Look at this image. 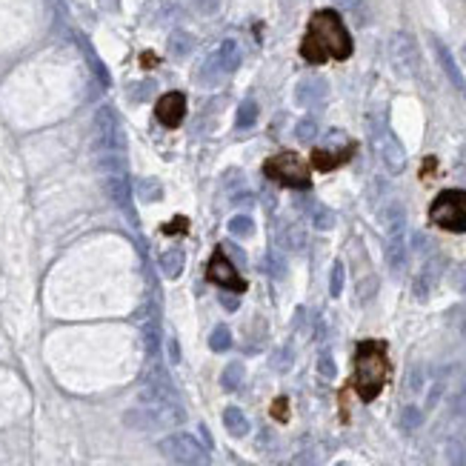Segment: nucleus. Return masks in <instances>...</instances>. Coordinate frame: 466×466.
<instances>
[{"mask_svg":"<svg viewBox=\"0 0 466 466\" xmlns=\"http://www.w3.org/2000/svg\"><path fill=\"white\" fill-rule=\"evenodd\" d=\"M352 35L343 26V18L335 9H321L312 15L306 26V38L301 43V58L306 63L346 61L352 55Z\"/></svg>","mask_w":466,"mask_h":466,"instance_id":"1","label":"nucleus"},{"mask_svg":"<svg viewBox=\"0 0 466 466\" xmlns=\"http://www.w3.org/2000/svg\"><path fill=\"white\" fill-rule=\"evenodd\" d=\"M389 378V358L386 343L380 341H363L355 352V389L361 400H375Z\"/></svg>","mask_w":466,"mask_h":466,"instance_id":"2","label":"nucleus"},{"mask_svg":"<svg viewBox=\"0 0 466 466\" xmlns=\"http://www.w3.org/2000/svg\"><path fill=\"white\" fill-rule=\"evenodd\" d=\"M386 226V264L392 272H403L406 266V209L400 203H389L383 212Z\"/></svg>","mask_w":466,"mask_h":466,"instance_id":"3","label":"nucleus"},{"mask_svg":"<svg viewBox=\"0 0 466 466\" xmlns=\"http://www.w3.org/2000/svg\"><path fill=\"white\" fill-rule=\"evenodd\" d=\"M369 138H372V146H375L378 160L383 163V169L389 175H400L403 166H406V152H403V143L398 140V135L389 129V123L383 118H372Z\"/></svg>","mask_w":466,"mask_h":466,"instance_id":"4","label":"nucleus"},{"mask_svg":"<svg viewBox=\"0 0 466 466\" xmlns=\"http://www.w3.org/2000/svg\"><path fill=\"white\" fill-rule=\"evenodd\" d=\"M429 217L435 226L446 232H466V192L463 189L440 192L429 206Z\"/></svg>","mask_w":466,"mask_h":466,"instance_id":"5","label":"nucleus"},{"mask_svg":"<svg viewBox=\"0 0 466 466\" xmlns=\"http://www.w3.org/2000/svg\"><path fill=\"white\" fill-rule=\"evenodd\" d=\"M264 175L272 177L275 183L292 186V189H309L312 186L309 169H306V163L295 152H278L275 157H269L264 163Z\"/></svg>","mask_w":466,"mask_h":466,"instance_id":"6","label":"nucleus"},{"mask_svg":"<svg viewBox=\"0 0 466 466\" xmlns=\"http://www.w3.org/2000/svg\"><path fill=\"white\" fill-rule=\"evenodd\" d=\"M172 463H180V466H212V457L206 452L203 443H197V437L186 435V432H175V435H166L157 446Z\"/></svg>","mask_w":466,"mask_h":466,"instance_id":"7","label":"nucleus"},{"mask_svg":"<svg viewBox=\"0 0 466 466\" xmlns=\"http://www.w3.org/2000/svg\"><path fill=\"white\" fill-rule=\"evenodd\" d=\"M389 63L400 78H418L420 72V49L409 32H395L389 38Z\"/></svg>","mask_w":466,"mask_h":466,"instance_id":"8","label":"nucleus"},{"mask_svg":"<svg viewBox=\"0 0 466 466\" xmlns=\"http://www.w3.org/2000/svg\"><path fill=\"white\" fill-rule=\"evenodd\" d=\"M98 157L106 155V152H123V135L118 129V120H115V112L112 109H100L98 118H95V140H92Z\"/></svg>","mask_w":466,"mask_h":466,"instance_id":"9","label":"nucleus"},{"mask_svg":"<svg viewBox=\"0 0 466 466\" xmlns=\"http://www.w3.org/2000/svg\"><path fill=\"white\" fill-rule=\"evenodd\" d=\"M209 281L212 284H217L220 289H229V292H247V281L238 275V266L232 264L229 258H226V252H214L212 255V261H209Z\"/></svg>","mask_w":466,"mask_h":466,"instance_id":"10","label":"nucleus"},{"mask_svg":"<svg viewBox=\"0 0 466 466\" xmlns=\"http://www.w3.org/2000/svg\"><path fill=\"white\" fill-rule=\"evenodd\" d=\"M443 269H446V258H443V255H432V258H426L423 266L418 269L415 281H412V295H415L418 301H426V298L432 295V289L437 286Z\"/></svg>","mask_w":466,"mask_h":466,"instance_id":"11","label":"nucleus"},{"mask_svg":"<svg viewBox=\"0 0 466 466\" xmlns=\"http://www.w3.org/2000/svg\"><path fill=\"white\" fill-rule=\"evenodd\" d=\"M155 118L166 126V129H175L180 126V120L186 118V98L180 92H166L157 106H155Z\"/></svg>","mask_w":466,"mask_h":466,"instance_id":"12","label":"nucleus"},{"mask_svg":"<svg viewBox=\"0 0 466 466\" xmlns=\"http://www.w3.org/2000/svg\"><path fill=\"white\" fill-rule=\"evenodd\" d=\"M432 49H435V58H437V63H440V69H443V75L449 78V83H452V89L466 100V78H463V72L457 69V63H455V58H452V52L437 41V38H432Z\"/></svg>","mask_w":466,"mask_h":466,"instance_id":"13","label":"nucleus"},{"mask_svg":"<svg viewBox=\"0 0 466 466\" xmlns=\"http://www.w3.org/2000/svg\"><path fill=\"white\" fill-rule=\"evenodd\" d=\"M106 195H109L112 203L129 217V223H138V214H135L132 197H129V180H126V175H109V177H106Z\"/></svg>","mask_w":466,"mask_h":466,"instance_id":"14","label":"nucleus"},{"mask_svg":"<svg viewBox=\"0 0 466 466\" xmlns=\"http://www.w3.org/2000/svg\"><path fill=\"white\" fill-rule=\"evenodd\" d=\"M329 95V83L323 78H304L298 86H295V100L298 106H318L323 103Z\"/></svg>","mask_w":466,"mask_h":466,"instance_id":"15","label":"nucleus"},{"mask_svg":"<svg viewBox=\"0 0 466 466\" xmlns=\"http://www.w3.org/2000/svg\"><path fill=\"white\" fill-rule=\"evenodd\" d=\"M278 244H281L286 252H304V249H306V229H304L301 223H286V226H281Z\"/></svg>","mask_w":466,"mask_h":466,"instance_id":"16","label":"nucleus"},{"mask_svg":"<svg viewBox=\"0 0 466 466\" xmlns=\"http://www.w3.org/2000/svg\"><path fill=\"white\" fill-rule=\"evenodd\" d=\"M214 58H217V63H220V72L223 75H232L238 66H241V46H238V41H223L217 49H214Z\"/></svg>","mask_w":466,"mask_h":466,"instance_id":"17","label":"nucleus"},{"mask_svg":"<svg viewBox=\"0 0 466 466\" xmlns=\"http://www.w3.org/2000/svg\"><path fill=\"white\" fill-rule=\"evenodd\" d=\"M183 266H186V255H183L180 247H172V249L163 252V258H160V269H163L166 278H172V281L180 278V275H183Z\"/></svg>","mask_w":466,"mask_h":466,"instance_id":"18","label":"nucleus"},{"mask_svg":"<svg viewBox=\"0 0 466 466\" xmlns=\"http://www.w3.org/2000/svg\"><path fill=\"white\" fill-rule=\"evenodd\" d=\"M223 423H226V429H229L232 437L249 435V420H247V415H244L238 406H226V409H223Z\"/></svg>","mask_w":466,"mask_h":466,"instance_id":"19","label":"nucleus"},{"mask_svg":"<svg viewBox=\"0 0 466 466\" xmlns=\"http://www.w3.org/2000/svg\"><path fill=\"white\" fill-rule=\"evenodd\" d=\"M306 212H309V220H312V226H315V229L329 232V229L335 226V212H332L326 203L312 200V203H306Z\"/></svg>","mask_w":466,"mask_h":466,"instance_id":"20","label":"nucleus"},{"mask_svg":"<svg viewBox=\"0 0 466 466\" xmlns=\"http://www.w3.org/2000/svg\"><path fill=\"white\" fill-rule=\"evenodd\" d=\"M220 63H217V58H214V52L200 63V69L195 72V81L200 83V86H214L217 81H220Z\"/></svg>","mask_w":466,"mask_h":466,"instance_id":"21","label":"nucleus"},{"mask_svg":"<svg viewBox=\"0 0 466 466\" xmlns=\"http://www.w3.org/2000/svg\"><path fill=\"white\" fill-rule=\"evenodd\" d=\"M349 155H352V146H349V149H341L338 155H332L329 149H321V152L312 155V163H315L318 169L326 172V169H335V166H341L343 160H349Z\"/></svg>","mask_w":466,"mask_h":466,"instance_id":"22","label":"nucleus"},{"mask_svg":"<svg viewBox=\"0 0 466 466\" xmlns=\"http://www.w3.org/2000/svg\"><path fill=\"white\" fill-rule=\"evenodd\" d=\"M192 49H195V38L189 32H183V29L172 32V38H169V55L172 58H186Z\"/></svg>","mask_w":466,"mask_h":466,"instance_id":"23","label":"nucleus"},{"mask_svg":"<svg viewBox=\"0 0 466 466\" xmlns=\"http://www.w3.org/2000/svg\"><path fill=\"white\" fill-rule=\"evenodd\" d=\"M269 278H275V281H281V278H286V258L281 255V252H275V249H269L266 255H264V266H261Z\"/></svg>","mask_w":466,"mask_h":466,"instance_id":"24","label":"nucleus"},{"mask_svg":"<svg viewBox=\"0 0 466 466\" xmlns=\"http://www.w3.org/2000/svg\"><path fill=\"white\" fill-rule=\"evenodd\" d=\"M241 380H244V363H229L226 369H223V375H220V386L226 389V392H235L238 386H241Z\"/></svg>","mask_w":466,"mask_h":466,"instance_id":"25","label":"nucleus"},{"mask_svg":"<svg viewBox=\"0 0 466 466\" xmlns=\"http://www.w3.org/2000/svg\"><path fill=\"white\" fill-rule=\"evenodd\" d=\"M138 195L143 197V200H163V183L157 180V177H140L138 180Z\"/></svg>","mask_w":466,"mask_h":466,"instance_id":"26","label":"nucleus"},{"mask_svg":"<svg viewBox=\"0 0 466 466\" xmlns=\"http://www.w3.org/2000/svg\"><path fill=\"white\" fill-rule=\"evenodd\" d=\"M229 232L235 238H252V232H255V220L249 214H235L229 220Z\"/></svg>","mask_w":466,"mask_h":466,"instance_id":"27","label":"nucleus"},{"mask_svg":"<svg viewBox=\"0 0 466 466\" xmlns=\"http://www.w3.org/2000/svg\"><path fill=\"white\" fill-rule=\"evenodd\" d=\"M258 112H261V109H258L255 100H244L241 109H238V120H235L238 129H252V126L258 123Z\"/></svg>","mask_w":466,"mask_h":466,"instance_id":"28","label":"nucleus"},{"mask_svg":"<svg viewBox=\"0 0 466 466\" xmlns=\"http://www.w3.org/2000/svg\"><path fill=\"white\" fill-rule=\"evenodd\" d=\"M446 463L449 466H466V446H463L460 437L446 440Z\"/></svg>","mask_w":466,"mask_h":466,"instance_id":"29","label":"nucleus"},{"mask_svg":"<svg viewBox=\"0 0 466 466\" xmlns=\"http://www.w3.org/2000/svg\"><path fill=\"white\" fill-rule=\"evenodd\" d=\"M232 346V332H229V326H214L212 329V335H209V349L212 352H226Z\"/></svg>","mask_w":466,"mask_h":466,"instance_id":"30","label":"nucleus"},{"mask_svg":"<svg viewBox=\"0 0 466 466\" xmlns=\"http://www.w3.org/2000/svg\"><path fill=\"white\" fill-rule=\"evenodd\" d=\"M423 423V412L418 406H403L400 409V429L403 432H415Z\"/></svg>","mask_w":466,"mask_h":466,"instance_id":"31","label":"nucleus"},{"mask_svg":"<svg viewBox=\"0 0 466 466\" xmlns=\"http://www.w3.org/2000/svg\"><path fill=\"white\" fill-rule=\"evenodd\" d=\"M295 138H298L301 143H312V140L318 138V120H315V118H304V120H298V126H295Z\"/></svg>","mask_w":466,"mask_h":466,"instance_id":"32","label":"nucleus"},{"mask_svg":"<svg viewBox=\"0 0 466 466\" xmlns=\"http://www.w3.org/2000/svg\"><path fill=\"white\" fill-rule=\"evenodd\" d=\"M343 278H346L343 264L335 261V264H332V275H329V295H332V298H341V292H343Z\"/></svg>","mask_w":466,"mask_h":466,"instance_id":"33","label":"nucleus"},{"mask_svg":"<svg viewBox=\"0 0 466 466\" xmlns=\"http://www.w3.org/2000/svg\"><path fill=\"white\" fill-rule=\"evenodd\" d=\"M318 372H321V378H326V380H332V378L338 375V366H335L332 352H321V358H318Z\"/></svg>","mask_w":466,"mask_h":466,"instance_id":"34","label":"nucleus"},{"mask_svg":"<svg viewBox=\"0 0 466 466\" xmlns=\"http://www.w3.org/2000/svg\"><path fill=\"white\" fill-rule=\"evenodd\" d=\"M449 281H452V289H455V292L466 295V264H457V266L452 269Z\"/></svg>","mask_w":466,"mask_h":466,"instance_id":"35","label":"nucleus"},{"mask_svg":"<svg viewBox=\"0 0 466 466\" xmlns=\"http://www.w3.org/2000/svg\"><path fill=\"white\" fill-rule=\"evenodd\" d=\"M452 412H455L457 418H466V380L460 383V389H457L455 398H452Z\"/></svg>","mask_w":466,"mask_h":466,"instance_id":"36","label":"nucleus"},{"mask_svg":"<svg viewBox=\"0 0 466 466\" xmlns=\"http://www.w3.org/2000/svg\"><path fill=\"white\" fill-rule=\"evenodd\" d=\"M272 366H275L278 372H286V369L292 366V349H289V346H284V349H278V355H275V361H272Z\"/></svg>","mask_w":466,"mask_h":466,"instance_id":"37","label":"nucleus"},{"mask_svg":"<svg viewBox=\"0 0 466 466\" xmlns=\"http://www.w3.org/2000/svg\"><path fill=\"white\" fill-rule=\"evenodd\" d=\"M452 323L460 332V338H466V304L457 306V309H452Z\"/></svg>","mask_w":466,"mask_h":466,"instance_id":"38","label":"nucleus"},{"mask_svg":"<svg viewBox=\"0 0 466 466\" xmlns=\"http://www.w3.org/2000/svg\"><path fill=\"white\" fill-rule=\"evenodd\" d=\"M241 183H244V175H241L238 169H229V172L223 175V180H220L223 189H235V186H241Z\"/></svg>","mask_w":466,"mask_h":466,"instance_id":"39","label":"nucleus"},{"mask_svg":"<svg viewBox=\"0 0 466 466\" xmlns=\"http://www.w3.org/2000/svg\"><path fill=\"white\" fill-rule=\"evenodd\" d=\"M406 380H409V383H406V386H409V392H418V389L423 386V369H420V366H412Z\"/></svg>","mask_w":466,"mask_h":466,"instance_id":"40","label":"nucleus"},{"mask_svg":"<svg viewBox=\"0 0 466 466\" xmlns=\"http://www.w3.org/2000/svg\"><path fill=\"white\" fill-rule=\"evenodd\" d=\"M232 203H238V206H252V203H255V195H252V192H235Z\"/></svg>","mask_w":466,"mask_h":466,"instance_id":"41","label":"nucleus"},{"mask_svg":"<svg viewBox=\"0 0 466 466\" xmlns=\"http://www.w3.org/2000/svg\"><path fill=\"white\" fill-rule=\"evenodd\" d=\"M197 4V9L203 12V15H212L214 9H217V0H195Z\"/></svg>","mask_w":466,"mask_h":466,"instance_id":"42","label":"nucleus"},{"mask_svg":"<svg viewBox=\"0 0 466 466\" xmlns=\"http://www.w3.org/2000/svg\"><path fill=\"white\" fill-rule=\"evenodd\" d=\"M169 361H172V363L180 361V346H177V341H169Z\"/></svg>","mask_w":466,"mask_h":466,"instance_id":"43","label":"nucleus"},{"mask_svg":"<svg viewBox=\"0 0 466 466\" xmlns=\"http://www.w3.org/2000/svg\"><path fill=\"white\" fill-rule=\"evenodd\" d=\"M220 301H223V306H226L229 312H235V309H238V301H235V298H232V295H223Z\"/></svg>","mask_w":466,"mask_h":466,"instance_id":"44","label":"nucleus"},{"mask_svg":"<svg viewBox=\"0 0 466 466\" xmlns=\"http://www.w3.org/2000/svg\"><path fill=\"white\" fill-rule=\"evenodd\" d=\"M103 4H106L109 9H118V0H103Z\"/></svg>","mask_w":466,"mask_h":466,"instance_id":"45","label":"nucleus"},{"mask_svg":"<svg viewBox=\"0 0 466 466\" xmlns=\"http://www.w3.org/2000/svg\"><path fill=\"white\" fill-rule=\"evenodd\" d=\"M460 160H463V163H466V146H463V149H460Z\"/></svg>","mask_w":466,"mask_h":466,"instance_id":"46","label":"nucleus"},{"mask_svg":"<svg viewBox=\"0 0 466 466\" xmlns=\"http://www.w3.org/2000/svg\"><path fill=\"white\" fill-rule=\"evenodd\" d=\"M341 4H358V0H341Z\"/></svg>","mask_w":466,"mask_h":466,"instance_id":"47","label":"nucleus"},{"mask_svg":"<svg viewBox=\"0 0 466 466\" xmlns=\"http://www.w3.org/2000/svg\"><path fill=\"white\" fill-rule=\"evenodd\" d=\"M335 466H349V463H335Z\"/></svg>","mask_w":466,"mask_h":466,"instance_id":"48","label":"nucleus"}]
</instances>
